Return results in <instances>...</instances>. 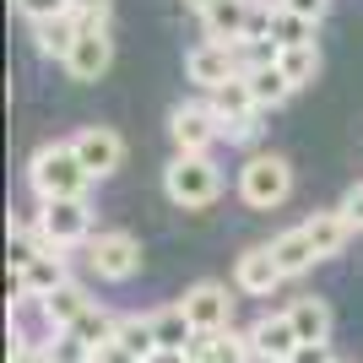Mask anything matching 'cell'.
Segmentation results:
<instances>
[{"mask_svg": "<svg viewBox=\"0 0 363 363\" xmlns=\"http://www.w3.org/2000/svg\"><path fill=\"white\" fill-rule=\"evenodd\" d=\"M152 331H157V347H168V352H190V342H196V325L184 315V303L152 309Z\"/></svg>", "mask_w": 363, "mask_h": 363, "instance_id": "obj_21", "label": "cell"}, {"mask_svg": "<svg viewBox=\"0 0 363 363\" xmlns=\"http://www.w3.org/2000/svg\"><path fill=\"white\" fill-rule=\"evenodd\" d=\"M184 76L196 82L201 92H217V87H228L233 76H244V65H239V49H228V44H196L190 55H184Z\"/></svg>", "mask_w": 363, "mask_h": 363, "instance_id": "obj_8", "label": "cell"}, {"mask_svg": "<svg viewBox=\"0 0 363 363\" xmlns=\"http://www.w3.org/2000/svg\"><path fill=\"white\" fill-rule=\"evenodd\" d=\"M196 363H206V358H196Z\"/></svg>", "mask_w": 363, "mask_h": 363, "instance_id": "obj_39", "label": "cell"}, {"mask_svg": "<svg viewBox=\"0 0 363 363\" xmlns=\"http://www.w3.org/2000/svg\"><path fill=\"white\" fill-rule=\"evenodd\" d=\"M28 184L38 201H87L92 174L82 168L71 141H44V147L28 157Z\"/></svg>", "mask_w": 363, "mask_h": 363, "instance_id": "obj_1", "label": "cell"}, {"mask_svg": "<svg viewBox=\"0 0 363 363\" xmlns=\"http://www.w3.org/2000/svg\"><path fill=\"white\" fill-rule=\"evenodd\" d=\"M168 136L179 152H212V141L223 136V125H217L212 104H179L168 114Z\"/></svg>", "mask_w": 363, "mask_h": 363, "instance_id": "obj_10", "label": "cell"}, {"mask_svg": "<svg viewBox=\"0 0 363 363\" xmlns=\"http://www.w3.org/2000/svg\"><path fill=\"white\" fill-rule=\"evenodd\" d=\"M336 363H347V358H336Z\"/></svg>", "mask_w": 363, "mask_h": 363, "instance_id": "obj_38", "label": "cell"}, {"mask_svg": "<svg viewBox=\"0 0 363 363\" xmlns=\"http://www.w3.org/2000/svg\"><path fill=\"white\" fill-rule=\"evenodd\" d=\"M11 363H65L55 347H11Z\"/></svg>", "mask_w": 363, "mask_h": 363, "instance_id": "obj_32", "label": "cell"}, {"mask_svg": "<svg viewBox=\"0 0 363 363\" xmlns=\"http://www.w3.org/2000/svg\"><path fill=\"white\" fill-rule=\"evenodd\" d=\"M184 6H190V11H196V16H206V11H212V6H217V0H184Z\"/></svg>", "mask_w": 363, "mask_h": 363, "instance_id": "obj_36", "label": "cell"}, {"mask_svg": "<svg viewBox=\"0 0 363 363\" xmlns=\"http://www.w3.org/2000/svg\"><path fill=\"white\" fill-rule=\"evenodd\" d=\"M250 347H255L260 363H288L303 342H298V331H293L288 309H277V315H260L255 325H250Z\"/></svg>", "mask_w": 363, "mask_h": 363, "instance_id": "obj_11", "label": "cell"}, {"mask_svg": "<svg viewBox=\"0 0 363 363\" xmlns=\"http://www.w3.org/2000/svg\"><path fill=\"white\" fill-rule=\"evenodd\" d=\"M65 363H92V358H87V352H71V358H65Z\"/></svg>", "mask_w": 363, "mask_h": 363, "instance_id": "obj_37", "label": "cell"}, {"mask_svg": "<svg viewBox=\"0 0 363 363\" xmlns=\"http://www.w3.org/2000/svg\"><path fill=\"white\" fill-rule=\"evenodd\" d=\"M65 282H71V272H65V255H60V250H38V255H33L22 272H11V298H16V293L49 298V293H60Z\"/></svg>", "mask_w": 363, "mask_h": 363, "instance_id": "obj_12", "label": "cell"}, {"mask_svg": "<svg viewBox=\"0 0 363 363\" xmlns=\"http://www.w3.org/2000/svg\"><path fill=\"white\" fill-rule=\"evenodd\" d=\"M71 147H76V157H82V168H87L92 179H108V174L125 168V136L108 130V125H82L71 136Z\"/></svg>", "mask_w": 363, "mask_h": 363, "instance_id": "obj_7", "label": "cell"}, {"mask_svg": "<svg viewBox=\"0 0 363 363\" xmlns=\"http://www.w3.org/2000/svg\"><path fill=\"white\" fill-rule=\"evenodd\" d=\"M342 217H347L352 228H363V184H352L347 196H342Z\"/></svg>", "mask_w": 363, "mask_h": 363, "instance_id": "obj_33", "label": "cell"}, {"mask_svg": "<svg viewBox=\"0 0 363 363\" xmlns=\"http://www.w3.org/2000/svg\"><path fill=\"white\" fill-rule=\"evenodd\" d=\"M272 6H282V11L303 16V22H315V28H320V16L331 11V0H272Z\"/></svg>", "mask_w": 363, "mask_h": 363, "instance_id": "obj_29", "label": "cell"}, {"mask_svg": "<svg viewBox=\"0 0 363 363\" xmlns=\"http://www.w3.org/2000/svg\"><path fill=\"white\" fill-rule=\"evenodd\" d=\"M272 38H277V49L315 44V22H303V16H293V11H282V6H277V11H272Z\"/></svg>", "mask_w": 363, "mask_h": 363, "instance_id": "obj_26", "label": "cell"}, {"mask_svg": "<svg viewBox=\"0 0 363 363\" xmlns=\"http://www.w3.org/2000/svg\"><path fill=\"white\" fill-rule=\"evenodd\" d=\"M87 266L104 282H130L141 272V239L136 233H125V228H108V233H92L87 244Z\"/></svg>", "mask_w": 363, "mask_h": 363, "instance_id": "obj_5", "label": "cell"}, {"mask_svg": "<svg viewBox=\"0 0 363 363\" xmlns=\"http://www.w3.org/2000/svg\"><path fill=\"white\" fill-rule=\"evenodd\" d=\"M239 196H244V206H255V212H277V206L293 196V163L277 157V152L250 157V163L239 168Z\"/></svg>", "mask_w": 363, "mask_h": 363, "instance_id": "obj_3", "label": "cell"}, {"mask_svg": "<svg viewBox=\"0 0 363 363\" xmlns=\"http://www.w3.org/2000/svg\"><path fill=\"white\" fill-rule=\"evenodd\" d=\"M206 363H255L250 331H223V336H212V352H206Z\"/></svg>", "mask_w": 363, "mask_h": 363, "instance_id": "obj_27", "label": "cell"}, {"mask_svg": "<svg viewBox=\"0 0 363 363\" xmlns=\"http://www.w3.org/2000/svg\"><path fill=\"white\" fill-rule=\"evenodd\" d=\"M206 104H212L217 125H239V120H255V114H260V108H255V98H250V82H244V76H233L228 87L206 92Z\"/></svg>", "mask_w": 363, "mask_h": 363, "instance_id": "obj_18", "label": "cell"}, {"mask_svg": "<svg viewBox=\"0 0 363 363\" xmlns=\"http://www.w3.org/2000/svg\"><path fill=\"white\" fill-rule=\"evenodd\" d=\"M244 82H250L255 108H282L293 98V82L282 76V65H255V71H244Z\"/></svg>", "mask_w": 363, "mask_h": 363, "instance_id": "obj_23", "label": "cell"}, {"mask_svg": "<svg viewBox=\"0 0 363 363\" xmlns=\"http://www.w3.org/2000/svg\"><path fill=\"white\" fill-rule=\"evenodd\" d=\"M272 255H277V266H282V277H303L320 260L315 244H309V233H303V223L288 228V233H277V239H272Z\"/></svg>", "mask_w": 363, "mask_h": 363, "instance_id": "obj_20", "label": "cell"}, {"mask_svg": "<svg viewBox=\"0 0 363 363\" xmlns=\"http://www.w3.org/2000/svg\"><path fill=\"white\" fill-rule=\"evenodd\" d=\"M114 342H120L130 358L147 363L152 352H157V331H152V315H120V331H114Z\"/></svg>", "mask_w": 363, "mask_h": 363, "instance_id": "obj_24", "label": "cell"}, {"mask_svg": "<svg viewBox=\"0 0 363 363\" xmlns=\"http://www.w3.org/2000/svg\"><path fill=\"white\" fill-rule=\"evenodd\" d=\"M184 315H190V325H196V336H223L233 331V293L223 288V282H196V288L184 293Z\"/></svg>", "mask_w": 363, "mask_h": 363, "instance_id": "obj_6", "label": "cell"}, {"mask_svg": "<svg viewBox=\"0 0 363 363\" xmlns=\"http://www.w3.org/2000/svg\"><path fill=\"white\" fill-rule=\"evenodd\" d=\"M114 331H120V315H108L104 303H92L87 315L71 325V336H65V342H76V352H87V358H92V352H104L108 342H114Z\"/></svg>", "mask_w": 363, "mask_h": 363, "instance_id": "obj_17", "label": "cell"}, {"mask_svg": "<svg viewBox=\"0 0 363 363\" xmlns=\"http://www.w3.org/2000/svg\"><path fill=\"white\" fill-rule=\"evenodd\" d=\"M82 28H87V22H82V16H49V22H38V28H33V44H38V55H44V60H71V49H76V38H82Z\"/></svg>", "mask_w": 363, "mask_h": 363, "instance_id": "obj_15", "label": "cell"}, {"mask_svg": "<svg viewBox=\"0 0 363 363\" xmlns=\"http://www.w3.org/2000/svg\"><path fill=\"white\" fill-rule=\"evenodd\" d=\"M288 363H336V358H331V342H303Z\"/></svg>", "mask_w": 363, "mask_h": 363, "instance_id": "obj_31", "label": "cell"}, {"mask_svg": "<svg viewBox=\"0 0 363 363\" xmlns=\"http://www.w3.org/2000/svg\"><path fill=\"white\" fill-rule=\"evenodd\" d=\"M38 244L44 250H76V244H92V206L87 201H44L38 206Z\"/></svg>", "mask_w": 363, "mask_h": 363, "instance_id": "obj_4", "label": "cell"}, {"mask_svg": "<svg viewBox=\"0 0 363 363\" xmlns=\"http://www.w3.org/2000/svg\"><path fill=\"white\" fill-rule=\"evenodd\" d=\"M163 196L184 212H201L223 196V168L206 157V152H179L174 163L163 168Z\"/></svg>", "mask_w": 363, "mask_h": 363, "instance_id": "obj_2", "label": "cell"}, {"mask_svg": "<svg viewBox=\"0 0 363 363\" xmlns=\"http://www.w3.org/2000/svg\"><path fill=\"white\" fill-rule=\"evenodd\" d=\"M92 303H98V298H87V288H82V282H65L60 293H49V298H44V309H49V320H55V331L71 336V325L87 315Z\"/></svg>", "mask_w": 363, "mask_h": 363, "instance_id": "obj_22", "label": "cell"}, {"mask_svg": "<svg viewBox=\"0 0 363 363\" xmlns=\"http://www.w3.org/2000/svg\"><path fill=\"white\" fill-rule=\"evenodd\" d=\"M16 11L38 28V22H49V16H65V11H71V0H16Z\"/></svg>", "mask_w": 363, "mask_h": 363, "instance_id": "obj_28", "label": "cell"}, {"mask_svg": "<svg viewBox=\"0 0 363 363\" xmlns=\"http://www.w3.org/2000/svg\"><path fill=\"white\" fill-rule=\"evenodd\" d=\"M250 22H255V0H217L212 11L201 16L206 44H228V49H239L250 38Z\"/></svg>", "mask_w": 363, "mask_h": 363, "instance_id": "obj_13", "label": "cell"}, {"mask_svg": "<svg viewBox=\"0 0 363 363\" xmlns=\"http://www.w3.org/2000/svg\"><path fill=\"white\" fill-rule=\"evenodd\" d=\"M92 363H141V358H130V352H125L120 342H108L104 352H92Z\"/></svg>", "mask_w": 363, "mask_h": 363, "instance_id": "obj_34", "label": "cell"}, {"mask_svg": "<svg viewBox=\"0 0 363 363\" xmlns=\"http://www.w3.org/2000/svg\"><path fill=\"white\" fill-rule=\"evenodd\" d=\"M288 320H293V331H298V342H331V303L325 298H293L288 303Z\"/></svg>", "mask_w": 363, "mask_h": 363, "instance_id": "obj_19", "label": "cell"}, {"mask_svg": "<svg viewBox=\"0 0 363 363\" xmlns=\"http://www.w3.org/2000/svg\"><path fill=\"white\" fill-rule=\"evenodd\" d=\"M147 363H190V352H168V347H157Z\"/></svg>", "mask_w": 363, "mask_h": 363, "instance_id": "obj_35", "label": "cell"}, {"mask_svg": "<svg viewBox=\"0 0 363 363\" xmlns=\"http://www.w3.org/2000/svg\"><path fill=\"white\" fill-rule=\"evenodd\" d=\"M71 16H82L87 28H104L108 22V0H71Z\"/></svg>", "mask_w": 363, "mask_h": 363, "instance_id": "obj_30", "label": "cell"}, {"mask_svg": "<svg viewBox=\"0 0 363 363\" xmlns=\"http://www.w3.org/2000/svg\"><path fill=\"white\" fill-rule=\"evenodd\" d=\"M282 282H288V277H282V266H277L272 244H250V250L233 260V288L250 293V298H272Z\"/></svg>", "mask_w": 363, "mask_h": 363, "instance_id": "obj_9", "label": "cell"}, {"mask_svg": "<svg viewBox=\"0 0 363 363\" xmlns=\"http://www.w3.org/2000/svg\"><path fill=\"white\" fill-rule=\"evenodd\" d=\"M277 65H282V76H288V82H293V92H298V87H309V82L320 76V49H315V44L282 49V60H277Z\"/></svg>", "mask_w": 363, "mask_h": 363, "instance_id": "obj_25", "label": "cell"}, {"mask_svg": "<svg viewBox=\"0 0 363 363\" xmlns=\"http://www.w3.org/2000/svg\"><path fill=\"white\" fill-rule=\"evenodd\" d=\"M108 65H114V38H108V28H82L71 60H65V76H71V82H98Z\"/></svg>", "mask_w": 363, "mask_h": 363, "instance_id": "obj_14", "label": "cell"}, {"mask_svg": "<svg viewBox=\"0 0 363 363\" xmlns=\"http://www.w3.org/2000/svg\"><path fill=\"white\" fill-rule=\"evenodd\" d=\"M303 233H309V244H315L320 260H331V255H342V250H347L352 223L342 217V206H331V212H315V217H309V223H303Z\"/></svg>", "mask_w": 363, "mask_h": 363, "instance_id": "obj_16", "label": "cell"}]
</instances>
